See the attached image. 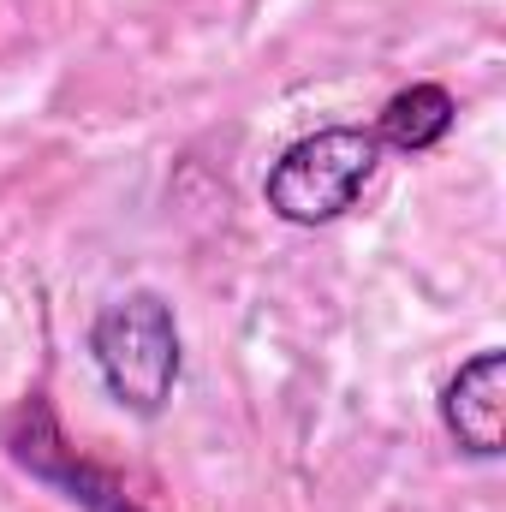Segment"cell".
<instances>
[{
    "label": "cell",
    "mask_w": 506,
    "mask_h": 512,
    "mask_svg": "<svg viewBox=\"0 0 506 512\" xmlns=\"http://www.w3.org/2000/svg\"><path fill=\"white\" fill-rule=\"evenodd\" d=\"M381 167V137L364 126H322L298 137L262 179V203L286 227H328L340 221Z\"/></svg>",
    "instance_id": "1"
},
{
    "label": "cell",
    "mask_w": 506,
    "mask_h": 512,
    "mask_svg": "<svg viewBox=\"0 0 506 512\" xmlns=\"http://www.w3.org/2000/svg\"><path fill=\"white\" fill-rule=\"evenodd\" d=\"M90 358L131 417H161L179 387V322L161 292L114 298L90 328Z\"/></svg>",
    "instance_id": "2"
},
{
    "label": "cell",
    "mask_w": 506,
    "mask_h": 512,
    "mask_svg": "<svg viewBox=\"0 0 506 512\" xmlns=\"http://www.w3.org/2000/svg\"><path fill=\"white\" fill-rule=\"evenodd\" d=\"M441 423L471 459H495L506 447V352H477L441 387Z\"/></svg>",
    "instance_id": "3"
},
{
    "label": "cell",
    "mask_w": 506,
    "mask_h": 512,
    "mask_svg": "<svg viewBox=\"0 0 506 512\" xmlns=\"http://www.w3.org/2000/svg\"><path fill=\"white\" fill-rule=\"evenodd\" d=\"M453 120H459V102H453L447 84H411V90L387 96V108H381V120H376V137H381V149L393 143L405 155H423V149H435L453 131Z\"/></svg>",
    "instance_id": "4"
}]
</instances>
